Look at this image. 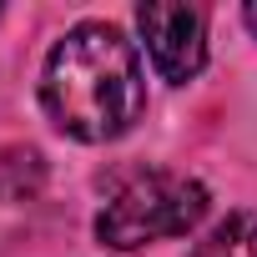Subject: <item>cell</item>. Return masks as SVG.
I'll return each mask as SVG.
<instances>
[{
    "mask_svg": "<svg viewBox=\"0 0 257 257\" xmlns=\"http://www.w3.org/2000/svg\"><path fill=\"white\" fill-rule=\"evenodd\" d=\"M41 106L56 132L76 142H116L147 111V76L137 46L106 21L71 26L41 71Z\"/></svg>",
    "mask_w": 257,
    "mask_h": 257,
    "instance_id": "cell-1",
    "label": "cell"
},
{
    "mask_svg": "<svg viewBox=\"0 0 257 257\" xmlns=\"http://www.w3.org/2000/svg\"><path fill=\"white\" fill-rule=\"evenodd\" d=\"M207 187L197 177L182 172H147L137 182H126L96 217V237L101 247L116 252H137L147 242L162 237H187L202 217H207Z\"/></svg>",
    "mask_w": 257,
    "mask_h": 257,
    "instance_id": "cell-2",
    "label": "cell"
},
{
    "mask_svg": "<svg viewBox=\"0 0 257 257\" xmlns=\"http://www.w3.org/2000/svg\"><path fill=\"white\" fill-rule=\"evenodd\" d=\"M142 41L162 81L187 86L207 61V16L197 6H142L137 11Z\"/></svg>",
    "mask_w": 257,
    "mask_h": 257,
    "instance_id": "cell-3",
    "label": "cell"
},
{
    "mask_svg": "<svg viewBox=\"0 0 257 257\" xmlns=\"http://www.w3.org/2000/svg\"><path fill=\"white\" fill-rule=\"evenodd\" d=\"M46 187V162L36 147H6L0 152V202H31Z\"/></svg>",
    "mask_w": 257,
    "mask_h": 257,
    "instance_id": "cell-4",
    "label": "cell"
},
{
    "mask_svg": "<svg viewBox=\"0 0 257 257\" xmlns=\"http://www.w3.org/2000/svg\"><path fill=\"white\" fill-rule=\"evenodd\" d=\"M192 257H257V212H232L222 217L197 247Z\"/></svg>",
    "mask_w": 257,
    "mask_h": 257,
    "instance_id": "cell-5",
    "label": "cell"
},
{
    "mask_svg": "<svg viewBox=\"0 0 257 257\" xmlns=\"http://www.w3.org/2000/svg\"><path fill=\"white\" fill-rule=\"evenodd\" d=\"M242 21H247V31L257 36V6H247V11H242Z\"/></svg>",
    "mask_w": 257,
    "mask_h": 257,
    "instance_id": "cell-6",
    "label": "cell"
}]
</instances>
